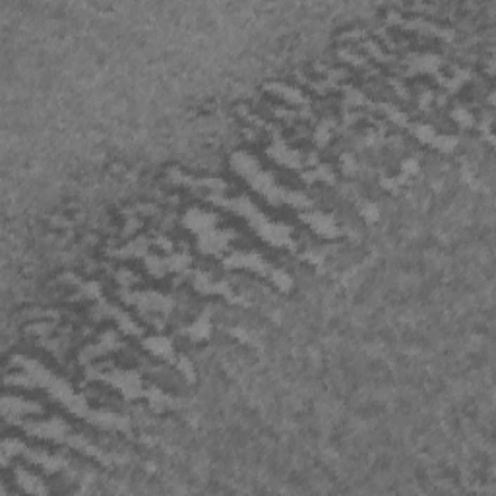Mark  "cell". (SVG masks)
<instances>
[{"mask_svg":"<svg viewBox=\"0 0 496 496\" xmlns=\"http://www.w3.org/2000/svg\"><path fill=\"white\" fill-rule=\"evenodd\" d=\"M268 89H272L275 96L283 97L285 101H289V103L293 105H304L306 103V97L299 91V89L295 88H289V86H285V84H270L268 86Z\"/></svg>","mask_w":496,"mask_h":496,"instance_id":"obj_10","label":"cell"},{"mask_svg":"<svg viewBox=\"0 0 496 496\" xmlns=\"http://www.w3.org/2000/svg\"><path fill=\"white\" fill-rule=\"evenodd\" d=\"M20 424H22V429H24L27 434H32V436H39V438H47V440L66 444V446H70V448L78 450L81 454H86V456L101 462L103 465L112 464L111 456H107L103 450L97 448L93 442L84 438L81 434H76L63 419H56L55 417V419H48V421H32V423Z\"/></svg>","mask_w":496,"mask_h":496,"instance_id":"obj_3","label":"cell"},{"mask_svg":"<svg viewBox=\"0 0 496 496\" xmlns=\"http://www.w3.org/2000/svg\"><path fill=\"white\" fill-rule=\"evenodd\" d=\"M145 349L155 357H173V345L165 337H152L145 339Z\"/></svg>","mask_w":496,"mask_h":496,"instance_id":"obj_11","label":"cell"},{"mask_svg":"<svg viewBox=\"0 0 496 496\" xmlns=\"http://www.w3.org/2000/svg\"><path fill=\"white\" fill-rule=\"evenodd\" d=\"M303 221H306L314 231L318 235H324V237H336L339 233L336 221L329 216H324V214H308V216H303Z\"/></svg>","mask_w":496,"mask_h":496,"instance_id":"obj_8","label":"cell"},{"mask_svg":"<svg viewBox=\"0 0 496 496\" xmlns=\"http://www.w3.org/2000/svg\"><path fill=\"white\" fill-rule=\"evenodd\" d=\"M2 413H4V419L14 421V419H20L24 415H39V413H43V407L37 401H27L22 400V398L6 396L4 403H2Z\"/></svg>","mask_w":496,"mask_h":496,"instance_id":"obj_6","label":"cell"},{"mask_svg":"<svg viewBox=\"0 0 496 496\" xmlns=\"http://www.w3.org/2000/svg\"><path fill=\"white\" fill-rule=\"evenodd\" d=\"M184 334H188V336L192 337V339H196V341H200V339H204V337H208L209 336L208 318H198V320L194 322L192 326L186 329Z\"/></svg>","mask_w":496,"mask_h":496,"instance_id":"obj_12","label":"cell"},{"mask_svg":"<svg viewBox=\"0 0 496 496\" xmlns=\"http://www.w3.org/2000/svg\"><path fill=\"white\" fill-rule=\"evenodd\" d=\"M14 475H16L18 485L24 488L25 492H32V495H45V492H47V487L41 483L39 477L33 475L32 471L24 469V467H18L16 471H14Z\"/></svg>","mask_w":496,"mask_h":496,"instance_id":"obj_9","label":"cell"},{"mask_svg":"<svg viewBox=\"0 0 496 496\" xmlns=\"http://www.w3.org/2000/svg\"><path fill=\"white\" fill-rule=\"evenodd\" d=\"M12 363H14L16 367L22 368L25 374L32 378L33 388H43L53 400L58 401L60 405H65L72 415L81 417V419H86L88 423L101 426V429H107V431L129 432L130 423L126 417L115 415V413H109V411H93V409H89L86 400L74 392L72 386L68 384V382H65L63 378L55 377L48 368L43 367L37 360H32L27 359V357L18 355V357L12 359Z\"/></svg>","mask_w":496,"mask_h":496,"instance_id":"obj_1","label":"cell"},{"mask_svg":"<svg viewBox=\"0 0 496 496\" xmlns=\"http://www.w3.org/2000/svg\"><path fill=\"white\" fill-rule=\"evenodd\" d=\"M231 165L240 176H244L248 183L254 186V190L266 196L272 204H291L295 208H311L313 206L311 200L306 196H303V194L291 192V190H285V188L278 186L275 181H273V176L264 173L260 169V165H258V161L254 157H250L248 153H235L231 157Z\"/></svg>","mask_w":496,"mask_h":496,"instance_id":"obj_2","label":"cell"},{"mask_svg":"<svg viewBox=\"0 0 496 496\" xmlns=\"http://www.w3.org/2000/svg\"><path fill=\"white\" fill-rule=\"evenodd\" d=\"M214 223H216L214 216H211V214H206V211H200V209H192V211H188V214L184 216V225H186L188 229H192L194 233H198V235L211 231V229H214Z\"/></svg>","mask_w":496,"mask_h":496,"instance_id":"obj_7","label":"cell"},{"mask_svg":"<svg viewBox=\"0 0 496 496\" xmlns=\"http://www.w3.org/2000/svg\"><path fill=\"white\" fill-rule=\"evenodd\" d=\"M91 378L96 380H103L107 384H111L112 388H117L124 393L129 400H136L140 396H144L142 390V380L136 372L132 370H112V372H99V370H91Z\"/></svg>","mask_w":496,"mask_h":496,"instance_id":"obj_5","label":"cell"},{"mask_svg":"<svg viewBox=\"0 0 496 496\" xmlns=\"http://www.w3.org/2000/svg\"><path fill=\"white\" fill-rule=\"evenodd\" d=\"M225 266L227 268H244V270H250V272L266 275L281 291H289L291 285H293V281H291L287 273L281 272V270H273L272 266L268 264L264 258L256 254V252H235V254H231V256L225 260Z\"/></svg>","mask_w":496,"mask_h":496,"instance_id":"obj_4","label":"cell"}]
</instances>
